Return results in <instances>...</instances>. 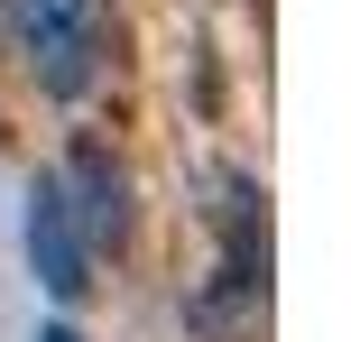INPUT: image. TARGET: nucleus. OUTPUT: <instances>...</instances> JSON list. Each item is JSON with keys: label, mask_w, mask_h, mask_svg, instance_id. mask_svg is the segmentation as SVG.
Listing matches in <instances>:
<instances>
[{"label": "nucleus", "mask_w": 351, "mask_h": 342, "mask_svg": "<svg viewBox=\"0 0 351 342\" xmlns=\"http://www.w3.org/2000/svg\"><path fill=\"white\" fill-rule=\"evenodd\" d=\"M37 342H84V333H74V324H37Z\"/></svg>", "instance_id": "obj_4"}, {"label": "nucleus", "mask_w": 351, "mask_h": 342, "mask_svg": "<svg viewBox=\"0 0 351 342\" xmlns=\"http://www.w3.org/2000/svg\"><path fill=\"white\" fill-rule=\"evenodd\" d=\"M56 185H65V213H74V232H84V250H130L139 204H130V167L111 158V148L84 139L65 167H56Z\"/></svg>", "instance_id": "obj_2"}, {"label": "nucleus", "mask_w": 351, "mask_h": 342, "mask_svg": "<svg viewBox=\"0 0 351 342\" xmlns=\"http://www.w3.org/2000/svg\"><path fill=\"white\" fill-rule=\"evenodd\" d=\"M28 269H37V287H47L56 306H84L93 296V250H84V232H74L56 176L28 185Z\"/></svg>", "instance_id": "obj_3"}, {"label": "nucleus", "mask_w": 351, "mask_h": 342, "mask_svg": "<svg viewBox=\"0 0 351 342\" xmlns=\"http://www.w3.org/2000/svg\"><path fill=\"white\" fill-rule=\"evenodd\" d=\"M10 19H19V47H28V74L56 102L93 93L102 37H111V0H10Z\"/></svg>", "instance_id": "obj_1"}]
</instances>
